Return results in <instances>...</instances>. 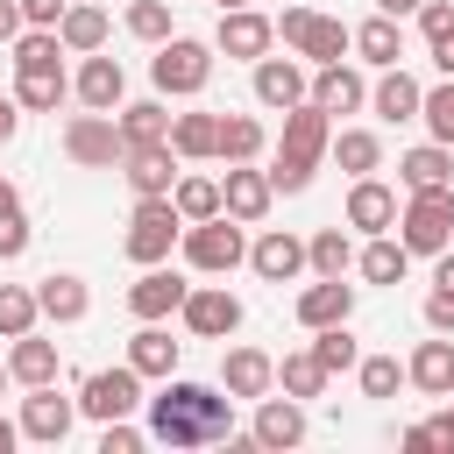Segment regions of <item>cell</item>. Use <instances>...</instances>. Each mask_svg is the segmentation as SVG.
<instances>
[{
  "label": "cell",
  "mask_w": 454,
  "mask_h": 454,
  "mask_svg": "<svg viewBox=\"0 0 454 454\" xmlns=\"http://www.w3.org/2000/svg\"><path fill=\"white\" fill-rule=\"evenodd\" d=\"M149 440H163V447H220V440H234V397H220L213 383L163 376V390L149 397Z\"/></svg>",
  "instance_id": "6da1fadb"
},
{
  "label": "cell",
  "mask_w": 454,
  "mask_h": 454,
  "mask_svg": "<svg viewBox=\"0 0 454 454\" xmlns=\"http://www.w3.org/2000/svg\"><path fill=\"white\" fill-rule=\"evenodd\" d=\"M326 149H333V114H319L312 99H305V106H291V114H284L277 163H270V184H277V192H305Z\"/></svg>",
  "instance_id": "7a4b0ae2"
},
{
  "label": "cell",
  "mask_w": 454,
  "mask_h": 454,
  "mask_svg": "<svg viewBox=\"0 0 454 454\" xmlns=\"http://www.w3.org/2000/svg\"><path fill=\"white\" fill-rule=\"evenodd\" d=\"M397 241L411 255H440L454 241V184H426V192H404L397 206Z\"/></svg>",
  "instance_id": "3957f363"
},
{
  "label": "cell",
  "mask_w": 454,
  "mask_h": 454,
  "mask_svg": "<svg viewBox=\"0 0 454 454\" xmlns=\"http://www.w3.org/2000/svg\"><path fill=\"white\" fill-rule=\"evenodd\" d=\"M149 78H156L163 99H199L206 78H213V43H199V35H170V43H156Z\"/></svg>",
  "instance_id": "277c9868"
},
{
  "label": "cell",
  "mask_w": 454,
  "mask_h": 454,
  "mask_svg": "<svg viewBox=\"0 0 454 454\" xmlns=\"http://www.w3.org/2000/svg\"><path fill=\"white\" fill-rule=\"evenodd\" d=\"M184 241V213L170 206V199H135V213H128V234H121V248H128V262H170V248Z\"/></svg>",
  "instance_id": "5b68a950"
},
{
  "label": "cell",
  "mask_w": 454,
  "mask_h": 454,
  "mask_svg": "<svg viewBox=\"0 0 454 454\" xmlns=\"http://www.w3.org/2000/svg\"><path fill=\"white\" fill-rule=\"evenodd\" d=\"M277 35H284L312 71H319V64H340V57L355 50V28H348V21H333V14H312V7H284Z\"/></svg>",
  "instance_id": "8992f818"
},
{
  "label": "cell",
  "mask_w": 454,
  "mask_h": 454,
  "mask_svg": "<svg viewBox=\"0 0 454 454\" xmlns=\"http://www.w3.org/2000/svg\"><path fill=\"white\" fill-rule=\"evenodd\" d=\"M64 156L78 163V170H114L121 156H128V135H121V121L114 114H71L64 121Z\"/></svg>",
  "instance_id": "52a82bcc"
},
{
  "label": "cell",
  "mask_w": 454,
  "mask_h": 454,
  "mask_svg": "<svg viewBox=\"0 0 454 454\" xmlns=\"http://www.w3.org/2000/svg\"><path fill=\"white\" fill-rule=\"evenodd\" d=\"M241 255H248V241H241V220H234V213H213V220H192V227H184V262H192V270L227 277Z\"/></svg>",
  "instance_id": "ba28073f"
},
{
  "label": "cell",
  "mask_w": 454,
  "mask_h": 454,
  "mask_svg": "<svg viewBox=\"0 0 454 454\" xmlns=\"http://www.w3.org/2000/svg\"><path fill=\"white\" fill-rule=\"evenodd\" d=\"M135 404H142V369H135V362H121V369H92V376L78 383V411L99 419V426H106V419H128Z\"/></svg>",
  "instance_id": "9c48e42d"
},
{
  "label": "cell",
  "mask_w": 454,
  "mask_h": 454,
  "mask_svg": "<svg viewBox=\"0 0 454 454\" xmlns=\"http://www.w3.org/2000/svg\"><path fill=\"white\" fill-rule=\"evenodd\" d=\"M177 319H184V333H199V340H227V333L241 326V298H234L227 284H192L184 305H177Z\"/></svg>",
  "instance_id": "30bf717a"
},
{
  "label": "cell",
  "mask_w": 454,
  "mask_h": 454,
  "mask_svg": "<svg viewBox=\"0 0 454 454\" xmlns=\"http://www.w3.org/2000/svg\"><path fill=\"white\" fill-rule=\"evenodd\" d=\"M270 43H277V21L255 14V7H227L220 28H213V50H220V57H241V64H262Z\"/></svg>",
  "instance_id": "8fae6325"
},
{
  "label": "cell",
  "mask_w": 454,
  "mask_h": 454,
  "mask_svg": "<svg viewBox=\"0 0 454 454\" xmlns=\"http://www.w3.org/2000/svg\"><path fill=\"white\" fill-rule=\"evenodd\" d=\"M71 419H78V397H57V383H35V390L21 397V440L64 447V440H71Z\"/></svg>",
  "instance_id": "7c38bea8"
},
{
  "label": "cell",
  "mask_w": 454,
  "mask_h": 454,
  "mask_svg": "<svg viewBox=\"0 0 454 454\" xmlns=\"http://www.w3.org/2000/svg\"><path fill=\"white\" fill-rule=\"evenodd\" d=\"M177 163H184V156H177L170 142H149V149H128V156H121V177H128L135 199H170V184L184 177Z\"/></svg>",
  "instance_id": "4fadbf2b"
},
{
  "label": "cell",
  "mask_w": 454,
  "mask_h": 454,
  "mask_svg": "<svg viewBox=\"0 0 454 454\" xmlns=\"http://www.w3.org/2000/svg\"><path fill=\"white\" fill-rule=\"evenodd\" d=\"M71 92H78V106H92V114H121L128 106V71H121V57H85L78 64V78H71Z\"/></svg>",
  "instance_id": "5bb4252c"
},
{
  "label": "cell",
  "mask_w": 454,
  "mask_h": 454,
  "mask_svg": "<svg viewBox=\"0 0 454 454\" xmlns=\"http://www.w3.org/2000/svg\"><path fill=\"white\" fill-rule=\"evenodd\" d=\"M270 199H277V184H270V170H248V163H227V177H220V213H234L241 227H255V220L270 213Z\"/></svg>",
  "instance_id": "9a60e30c"
},
{
  "label": "cell",
  "mask_w": 454,
  "mask_h": 454,
  "mask_svg": "<svg viewBox=\"0 0 454 454\" xmlns=\"http://www.w3.org/2000/svg\"><path fill=\"white\" fill-rule=\"evenodd\" d=\"M184 291H192V284H184L177 270L149 262V270H142V277L128 284V312H135V319H170V312L184 305Z\"/></svg>",
  "instance_id": "2e32d148"
},
{
  "label": "cell",
  "mask_w": 454,
  "mask_h": 454,
  "mask_svg": "<svg viewBox=\"0 0 454 454\" xmlns=\"http://www.w3.org/2000/svg\"><path fill=\"white\" fill-rule=\"evenodd\" d=\"M255 99H262V106H277V114L305 106V99H312L305 64H291V57H262V64H255Z\"/></svg>",
  "instance_id": "e0dca14e"
},
{
  "label": "cell",
  "mask_w": 454,
  "mask_h": 454,
  "mask_svg": "<svg viewBox=\"0 0 454 454\" xmlns=\"http://www.w3.org/2000/svg\"><path fill=\"white\" fill-rule=\"evenodd\" d=\"M248 262H255V277H262V284H291L298 270H312V255H305V241H298L291 227H270V234L248 248Z\"/></svg>",
  "instance_id": "ac0fdd59"
},
{
  "label": "cell",
  "mask_w": 454,
  "mask_h": 454,
  "mask_svg": "<svg viewBox=\"0 0 454 454\" xmlns=\"http://www.w3.org/2000/svg\"><path fill=\"white\" fill-rule=\"evenodd\" d=\"M248 433H255V447H270V454L298 447V440H305V397H262Z\"/></svg>",
  "instance_id": "d6986e66"
},
{
  "label": "cell",
  "mask_w": 454,
  "mask_h": 454,
  "mask_svg": "<svg viewBox=\"0 0 454 454\" xmlns=\"http://www.w3.org/2000/svg\"><path fill=\"white\" fill-rule=\"evenodd\" d=\"M348 227H355V234H390V227H397V192H390L383 177H355V192H348Z\"/></svg>",
  "instance_id": "ffe728a7"
},
{
  "label": "cell",
  "mask_w": 454,
  "mask_h": 454,
  "mask_svg": "<svg viewBox=\"0 0 454 454\" xmlns=\"http://www.w3.org/2000/svg\"><path fill=\"white\" fill-rule=\"evenodd\" d=\"M220 390H227V397H270V390H277V362H270L262 348H227Z\"/></svg>",
  "instance_id": "44dd1931"
},
{
  "label": "cell",
  "mask_w": 454,
  "mask_h": 454,
  "mask_svg": "<svg viewBox=\"0 0 454 454\" xmlns=\"http://www.w3.org/2000/svg\"><path fill=\"white\" fill-rule=\"evenodd\" d=\"M369 106H376V121H419V106H426V85H419L404 64H390V71L369 85Z\"/></svg>",
  "instance_id": "7402d4cb"
},
{
  "label": "cell",
  "mask_w": 454,
  "mask_h": 454,
  "mask_svg": "<svg viewBox=\"0 0 454 454\" xmlns=\"http://www.w3.org/2000/svg\"><path fill=\"white\" fill-rule=\"evenodd\" d=\"M35 305H43V319H57V326H78V319L92 312V291H85V277H71V270H50V277L35 284Z\"/></svg>",
  "instance_id": "603a6c76"
},
{
  "label": "cell",
  "mask_w": 454,
  "mask_h": 454,
  "mask_svg": "<svg viewBox=\"0 0 454 454\" xmlns=\"http://www.w3.org/2000/svg\"><path fill=\"white\" fill-rule=\"evenodd\" d=\"M355 312V284H340V277H319V284H305L298 291V326H340Z\"/></svg>",
  "instance_id": "cb8c5ba5"
},
{
  "label": "cell",
  "mask_w": 454,
  "mask_h": 454,
  "mask_svg": "<svg viewBox=\"0 0 454 454\" xmlns=\"http://www.w3.org/2000/svg\"><path fill=\"white\" fill-rule=\"evenodd\" d=\"M404 383H419L426 397H454V340H419L411 362H404Z\"/></svg>",
  "instance_id": "d4e9b609"
},
{
  "label": "cell",
  "mask_w": 454,
  "mask_h": 454,
  "mask_svg": "<svg viewBox=\"0 0 454 454\" xmlns=\"http://www.w3.org/2000/svg\"><path fill=\"white\" fill-rule=\"evenodd\" d=\"M14 99H21V114H57V106L71 99L64 64H28V71H14Z\"/></svg>",
  "instance_id": "484cf974"
},
{
  "label": "cell",
  "mask_w": 454,
  "mask_h": 454,
  "mask_svg": "<svg viewBox=\"0 0 454 454\" xmlns=\"http://www.w3.org/2000/svg\"><path fill=\"white\" fill-rule=\"evenodd\" d=\"M312 106H319V114H355V106H369L362 71H348V64H319V71H312Z\"/></svg>",
  "instance_id": "4316f807"
},
{
  "label": "cell",
  "mask_w": 454,
  "mask_h": 454,
  "mask_svg": "<svg viewBox=\"0 0 454 454\" xmlns=\"http://www.w3.org/2000/svg\"><path fill=\"white\" fill-rule=\"evenodd\" d=\"M397 177H404V192H426V184H454V149H447V142H419V149H404Z\"/></svg>",
  "instance_id": "83f0119b"
},
{
  "label": "cell",
  "mask_w": 454,
  "mask_h": 454,
  "mask_svg": "<svg viewBox=\"0 0 454 454\" xmlns=\"http://www.w3.org/2000/svg\"><path fill=\"white\" fill-rule=\"evenodd\" d=\"M57 35H64V50H71V57H92V50L106 43V7L71 0V7H64V21H57Z\"/></svg>",
  "instance_id": "f1b7e54d"
},
{
  "label": "cell",
  "mask_w": 454,
  "mask_h": 454,
  "mask_svg": "<svg viewBox=\"0 0 454 454\" xmlns=\"http://www.w3.org/2000/svg\"><path fill=\"white\" fill-rule=\"evenodd\" d=\"M355 50H362V64L390 71V64L404 57V28H397V14H369V21L355 28Z\"/></svg>",
  "instance_id": "f546056e"
},
{
  "label": "cell",
  "mask_w": 454,
  "mask_h": 454,
  "mask_svg": "<svg viewBox=\"0 0 454 454\" xmlns=\"http://www.w3.org/2000/svg\"><path fill=\"white\" fill-rule=\"evenodd\" d=\"M121 135H128V149H149V142H170V106L163 99H128L121 114Z\"/></svg>",
  "instance_id": "4dcf8cb0"
},
{
  "label": "cell",
  "mask_w": 454,
  "mask_h": 454,
  "mask_svg": "<svg viewBox=\"0 0 454 454\" xmlns=\"http://www.w3.org/2000/svg\"><path fill=\"white\" fill-rule=\"evenodd\" d=\"M348 177H376L383 170V142L369 135V128H333V149H326Z\"/></svg>",
  "instance_id": "1f68e13d"
},
{
  "label": "cell",
  "mask_w": 454,
  "mask_h": 454,
  "mask_svg": "<svg viewBox=\"0 0 454 454\" xmlns=\"http://www.w3.org/2000/svg\"><path fill=\"white\" fill-rule=\"evenodd\" d=\"M7 369H14V383H57V340H43V333H21L14 348H7Z\"/></svg>",
  "instance_id": "d6a6232c"
},
{
  "label": "cell",
  "mask_w": 454,
  "mask_h": 454,
  "mask_svg": "<svg viewBox=\"0 0 454 454\" xmlns=\"http://www.w3.org/2000/svg\"><path fill=\"white\" fill-rule=\"evenodd\" d=\"M170 149H177L184 163L213 156V149H220V114H170Z\"/></svg>",
  "instance_id": "836d02e7"
},
{
  "label": "cell",
  "mask_w": 454,
  "mask_h": 454,
  "mask_svg": "<svg viewBox=\"0 0 454 454\" xmlns=\"http://www.w3.org/2000/svg\"><path fill=\"white\" fill-rule=\"evenodd\" d=\"M355 270H362L369 284H404V270H411V248H404V241H390V234H369V248L355 255Z\"/></svg>",
  "instance_id": "e575fe53"
},
{
  "label": "cell",
  "mask_w": 454,
  "mask_h": 454,
  "mask_svg": "<svg viewBox=\"0 0 454 454\" xmlns=\"http://www.w3.org/2000/svg\"><path fill=\"white\" fill-rule=\"evenodd\" d=\"M220 163H255L262 156V121L255 114H220Z\"/></svg>",
  "instance_id": "d590c367"
},
{
  "label": "cell",
  "mask_w": 454,
  "mask_h": 454,
  "mask_svg": "<svg viewBox=\"0 0 454 454\" xmlns=\"http://www.w3.org/2000/svg\"><path fill=\"white\" fill-rule=\"evenodd\" d=\"M128 362H135L142 376H170V369H177V340H170L156 319H142V333L128 340Z\"/></svg>",
  "instance_id": "8d00e7d4"
},
{
  "label": "cell",
  "mask_w": 454,
  "mask_h": 454,
  "mask_svg": "<svg viewBox=\"0 0 454 454\" xmlns=\"http://www.w3.org/2000/svg\"><path fill=\"white\" fill-rule=\"evenodd\" d=\"M277 383H284V397H319V390H326V362H319L312 348H298V355L277 362Z\"/></svg>",
  "instance_id": "74e56055"
},
{
  "label": "cell",
  "mask_w": 454,
  "mask_h": 454,
  "mask_svg": "<svg viewBox=\"0 0 454 454\" xmlns=\"http://www.w3.org/2000/svg\"><path fill=\"white\" fill-rule=\"evenodd\" d=\"M35 319H43L35 291H28V284H0V340H21V333H35Z\"/></svg>",
  "instance_id": "f35d334b"
},
{
  "label": "cell",
  "mask_w": 454,
  "mask_h": 454,
  "mask_svg": "<svg viewBox=\"0 0 454 454\" xmlns=\"http://www.w3.org/2000/svg\"><path fill=\"white\" fill-rule=\"evenodd\" d=\"M305 255H312V270H319V277H348L355 241H348V227H319V234L305 241Z\"/></svg>",
  "instance_id": "ab89813d"
},
{
  "label": "cell",
  "mask_w": 454,
  "mask_h": 454,
  "mask_svg": "<svg viewBox=\"0 0 454 454\" xmlns=\"http://www.w3.org/2000/svg\"><path fill=\"white\" fill-rule=\"evenodd\" d=\"M170 206L184 213V227H192V220H213V213H220V184H213V177H177V184H170Z\"/></svg>",
  "instance_id": "60d3db41"
},
{
  "label": "cell",
  "mask_w": 454,
  "mask_h": 454,
  "mask_svg": "<svg viewBox=\"0 0 454 454\" xmlns=\"http://www.w3.org/2000/svg\"><path fill=\"white\" fill-rule=\"evenodd\" d=\"M28 64H64V35L57 28H21L14 35V71H28Z\"/></svg>",
  "instance_id": "b9f144b4"
},
{
  "label": "cell",
  "mask_w": 454,
  "mask_h": 454,
  "mask_svg": "<svg viewBox=\"0 0 454 454\" xmlns=\"http://www.w3.org/2000/svg\"><path fill=\"white\" fill-rule=\"evenodd\" d=\"M312 355L326 362V376H340V369H355V362H362V348H355V333H348V319H340V326H319V340H312Z\"/></svg>",
  "instance_id": "7bdbcfd3"
},
{
  "label": "cell",
  "mask_w": 454,
  "mask_h": 454,
  "mask_svg": "<svg viewBox=\"0 0 454 454\" xmlns=\"http://www.w3.org/2000/svg\"><path fill=\"white\" fill-rule=\"evenodd\" d=\"M355 376H362V397H397L404 362H397V355H362V362H355Z\"/></svg>",
  "instance_id": "ee69618b"
},
{
  "label": "cell",
  "mask_w": 454,
  "mask_h": 454,
  "mask_svg": "<svg viewBox=\"0 0 454 454\" xmlns=\"http://www.w3.org/2000/svg\"><path fill=\"white\" fill-rule=\"evenodd\" d=\"M419 121L433 128V142H447V149H454V78H440V85L426 92V106H419Z\"/></svg>",
  "instance_id": "f6af8a7d"
},
{
  "label": "cell",
  "mask_w": 454,
  "mask_h": 454,
  "mask_svg": "<svg viewBox=\"0 0 454 454\" xmlns=\"http://www.w3.org/2000/svg\"><path fill=\"white\" fill-rule=\"evenodd\" d=\"M128 35L170 43V7H163V0H128Z\"/></svg>",
  "instance_id": "bcb514c9"
},
{
  "label": "cell",
  "mask_w": 454,
  "mask_h": 454,
  "mask_svg": "<svg viewBox=\"0 0 454 454\" xmlns=\"http://www.w3.org/2000/svg\"><path fill=\"white\" fill-rule=\"evenodd\" d=\"M21 248H28V213H21V199L7 192V199H0V262H14Z\"/></svg>",
  "instance_id": "7dc6e473"
},
{
  "label": "cell",
  "mask_w": 454,
  "mask_h": 454,
  "mask_svg": "<svg viewBox=\"0 0 454 454\" xmlns=\"http://www.w3.org/2000/svg\"><path fill=\"white\" fill-rule=\"evenodd\" d=\"M142 440H149V433H135L128 419H106V426H99V454H142Z\"/></svg>",
  "instance_id": "c3c4849f"
},
{
  "label": "cell",
  "mask_w": 454,
  "mask_h": 454,
  "mask_svg": "<svg viewBox=\"0 0 454 454\" xmlns=\"http://www.w3.org/2000/svg\"><path fill=\"white\" fill-rule=\"evenodd\" d=\"M426 326H433V333H454V291H447V284L426 291Z\"/></svg>",
  "instance_id": "681fc988"
},
{
  "label": "cell",
  "mask_w": 454,
  "mask_h": 454,
  "mask_svg": "<svg viewBox=\"0 0 454 454\" xmlns=\"http://www.w3.org/2000/svg\"><path fill=\"white\" fill-rule=\"evenodd\" d=\"M447 28H454V7H447V0H426V7H419V35H426V43H440Z\"/></svg>",
  "instance_id": "f907efd6"
},
{
  "label": "cell",
  "mask_w": 454,
  "mask_h": 454,
  "mask_svg": "<svg viewBox=\"0 0 454 454\" xmlns=\"http://www.w3.org/2000/svg\"><path fill=\"white\" fill-rule=\"evenodd\" d=\"M64 7H71V0H21L28 28H57V21H64Z\"/></svg>",
  "instance_id": "816d5d0a"
},
{
  "label": "cell",
  "mask_w": 454,
  "mask_h": 454,
  "mask_svg": "<svg viewBox=\"0 0 454 454\" xmlns=\"http://www.w3.org/2000/svg\"><path fill=\"white\" fill-rule=\"evenodd\" d=\"M28 28V14H21V0H0V43H14Z\"/></svg>",
  "instance_id": "f5cc1de1"
},
{
  "label": "cell",
  "mask_w": 454,
  "mask_h": 454,
  "mask_svg": "<svg viewBox=\"0 0 454 454\" xmlns=\"http://www.w3.org/2000/svg\"><path fill=\"white\" fill-rule=\"evenodd\" d=\"M433 64H440V78H454V28L433 43Z\"/></svg>",
  "instance_id": "db71d44e"
},
{
  "label": "cell",
  "mask_w": 454,
  "mask_h": 454,
  "mask_svg": "<svg viewBox=\"0 0 454 454\" xmlns=\"http://www.w3.org/2000/svg\"><path fill=\"white\" fill-rule=\"evenodd\" d=\"M14 128H21V99H0V142H14Z\"/></svg>",
  "instance_id": "11a10c76"
},
{
  "label": "cell",
  "mask_w": 454,
  "mask_h": 454,
  "mask_svg": "<svg viewBox=\"0 0 454 454\" xmlns=\"http://www.w3.org/2000/svg\"><path fill=\"white\" fill-rule=\"evenodd\" d=\"M433 440H440V447H454V404H447V411L433 419Z\"/></svg>",
  "instance_id": "9f6ffc18"
},
{
  "label": "cell",
  "mask_w": 454,
  "mask_h": 454,
  "mask_svg": "<svg viewBox=\"0 0 454 454\" xmlns=\"http://www.w3.org/2000/svg\"><path fill=\"white\" fill-rule=\"evenodd\" d=\"M433 284H447V291H454V241L440 248V270H433Z\"/></svg>",
  "instance_id": "6f0895ef"
},
{
  "label": "cell",
  "mask_w": 454,
  "mask_h": 454,
  "mask_svg": "<svg viewBox=\"0 0 454 454\" xmlns=\"http://www.w3.org/2000/svg\"><path fill=\"white\" fill-rule=\"evenodd\" d=\"M419 7H426V0H376V14H397V21H404V14H419Z\"/></svg>",
  "instance_id": "680465c9"
},
{
  "label": "cell",
  "mask_w": 454,
  "mask_h": 454,
  "mask_svg": "<svg viewBox=\"0 0 454 454\" xmlns=\"http://www.w3.org/2000/svg\"><path fill=\"white\" fill-rule=\"evenodd\" d=\"M14 440H21V419H0V454H14Z\"/></svg>",
  "instance_id": "91938a15"
},
{
  "label": "cell",
  "mask_w": 454,
  "mask_h": 454,
  "mask_svg": "<svg viewBox=\"0 0 454 454\" xmlns=\"http://www.w3.org/2000/svg\"><path fill=\"white\" fill-rule=\"evenodd\" d=\"M213 7H220V14H227V7H248V0H213Z\"/></svg>",
  "instance_id": "94428289"
},
{
  "label": "cell",
  "mask_w": 454,
  "mask_h": 454,
  "mask_svg": "<svg viewBox=\"0 0 454 454\" xmlns=\"http://www.w3.org/2000/svg\"><path fill=\"white\" fill-rule=\"evenodd\" d=\"M7 192H14V184H7V177H0V199H7Z\"/></svg>",
  "instance_id": "6125c7cd"
},
{
  "label": "cell",
  "mask_w": 454,
  "mask_h": 454,
  "mask_svg": "<svg viewBox=\"0 0 454 454\" xmlns=\"http://www.w3.org/2000/svg\"><path fill=\"white\" fill-rule=\"evenodd\" d=\"M7 376H14V369H7V362H0V383H7Z\"/></svg>",
  "instance_id": "be15d7a7"
}]
</instances>
